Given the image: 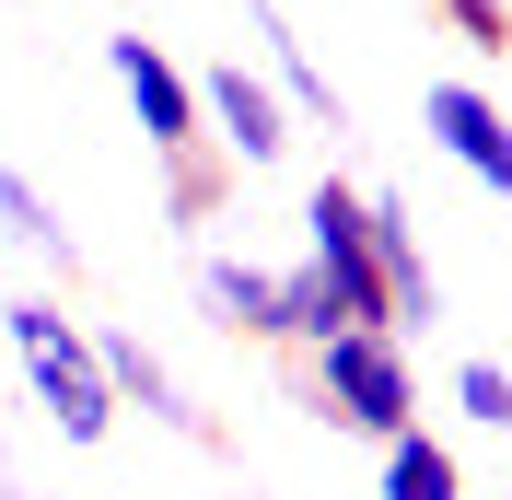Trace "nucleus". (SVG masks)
Returning <instances> with one entry per match:
<instances>
[{"instance_id":"obj_1","label":"nucleus","mask_w":512,"mask_h":500,"mask_svg":"<svg viewBox=\"0 0 512 500\" xmlns=\"http://www.w3.org/2000/svg\"><path fill=\"white\" fill-rule=\"evenodd\" d=\"M303 361V407H315L338 442H396V431H419V361H408V338H384V326H338V338H315V349H291Z\"/></svg>"},{"instance_id":"obj_2","label":"nucleus","mask_w":512,"mask_h":500,"mask_svg":"<svg viewBox=\"0 0 512 500\" xmlns=\"http://www.w3.org/2000/svg\"><path fill=\"white\" fill-rule=\"evenodd\" d=\"M0 338H12V373H24V396L47 407V431H59V442H82V454H94V442L117 431V396H105L94 326H82V314H59V291H12V303H0Z\"/></svg>"},{"instance_id":"obj_3","label":"nucleus","mask_w":512,"mask_h":500,"mask_svg":"<svg viewBox=\"0 0 512 500\" xmlns=\"http://www.w3.org/2000/svg\"><path fill=\"white\" fill-rule=\"evenodd\" d=\"M198 303H210L222 338H256V349L338 338V314H326V291L303 280V256H291V268H256V256H233V245H198Z\"/></svg>"},{"instance_id":"obj_4","label":"nucleus","mask_w":512,"mask_h":500,"mask_svg":"<svg viewBox=\"0 0 512 500\" xmlns=\"http://www.w3.org/2000/svg\"><path fill=\"white\" fill-rule=\"evenodd\" d=\"M303 280L326 291V314H338V326H384V280H373V187H350L338 163L303 187ZM384 338H396V326H384Z\"/></svg>"},{"instance_id":"obj_5","label":"nucleus","mask_w":512,"mask_h":500,"mask_svg":"<svg viewBox=\"0 0 512 500\" xmlns=\"http://www.w3.org/2000/svg\"><path fill=\"white\" fill-rule=\"evenodd\" d=\"M419 128H431V152H443L478 198H501V210H512V105L489 94V82L443 70V82L419 94Z\"/></svg>"},{"instance_id":"obj_6","label":"nucleus","mask_w":512,"mask_h":500,"mask_svg":"<svg viewBox=\"0 0 512 500\" xmlns=\"http://www.w3.org/2000/svg\"><path fill=\"white\" fill-rule=\"evenodd\" d=\"M105 82L128 94V117H140V140H152V163H198L210 140H198V70L163 59L152 35H105Z\"/></svg>"},{"instance_id":"obj_7","label":"nucleus","mask_w":512,"mask_h":500,"mask_svg":"<svg viewBox=\"0 0 512 500\" xmlns=\"http://www.w3.org/2000/svg\"><path fill=\"white\" fill-rule=\"evenodd\" d=\"M198 140H210L222 175H268V163L291 152V105L268 94L245 59H210L198 70Z\"/></svg>"},{"instance_id":"obj_8","label":"nucleus","mask_w":512,"mask_h":500,"mask_svg":"<svg viewBox=\"0 0 512 500\" xmlns=\"http://www.w3.org/2000/svg\"><path fill=\"white\" fill-rule=\"evenodd\" d=\"M94 361H105V396L117 407H140V419H163L175 442H198V454H222V431H210V407L187 396V373L163 361L140 326H94Z\"/></svg>"},{"instance_id":"obj_9","label":"nucleus","mask_w":512,"mask_h":500,"mask_svg":"<svg viewBox=\"0 0 512 500\" xmlns=\"http://www.w3.org/2000/svg\"><path fill=\"white\" fill-rule=\"evenodd\" d=\"M373 280H384V326L408 338V326H443V268L419 245V210L396 187H373Z\"/></svg>"},{"instance_id":"obj_10","label":"nucleus","mask_w":512,"mask_h":500,"mask_svg":"<svg viewBox=\"0 0 512 500\" xmlns=\"http://www.w3.org/2000/svg\"><path fill=\"white\" fill-rule=\"evenodd\" d=\"M245 35H256V82H268V94H280L303 128H350V94L315 70V47L291 35V12H280V0H245Z\"/></svg>"},{"instance_id":"obj_11","label":"nucleus","mask_w":512,"mask_h":500,"mask_svg":"<svg viewBox=\"0 0 512 500\" xmlns=\"http://www.w3.org/2000/svg\"><path fill=\"white\" fill-rule=\"evenodd\" d=\"M0 245H24L35 268H59V291L82 280V245H70V221H59V198L35 187L24 163H0Z\"/></svg>"},{"instance_id":"obj_12","label":"nucleus","mask_w":512,"mask_h":500,"mask_svg":"<svg viewBox=\"0 0 512 500\" xmlns=\"http://www.w3.org/2000/svg\"><path fill=\"white\" fill-rule=\"evenodd\" d=\"M373 500H466V466H454V442L419 419V431H396L373 454Z\"/></svg>"},{"instance_id":"obj_13","label":"nucleus","mask_w":512,"mask_h":500,"mask_svg":"<svg viewBox=\"0 0 512 500\" xmlns=\"http://www.w3.org/2000/svg\"><path fill=\"white\" fill-rule=\"evenodd\" d=\"M454 407H466V431H512V361L466 349V361H454Z\"/></svg>"},{"instance_id":"obj_14","label":"nucleus","mask_w":512,"mask_h":500,"mask_svg":"<svg viewBox=\"0 0 512 500\" xmlns=\"http://www.w3.org/2000/svg\"><path fill=\"white\" fill-rule=\"evenodd\" d=\"M163 198H175V233H198V221L222 210V163L198 152V163H163Z\"/></svg>"},{"instance_id":"obj_15","label":"nucleus","mask_w":512,"mask_h":500,"mask_svg":"<svg viewBox=\"0 0 512 500\" xmlns=\"http://www.w3.org/2000/svg\"><path fill=\"white\" fill-rule=\"evenodd\" d=\"M431 12H443L478 59H501V47H512V0H431Z\"/></svg>"}]
</instances>
